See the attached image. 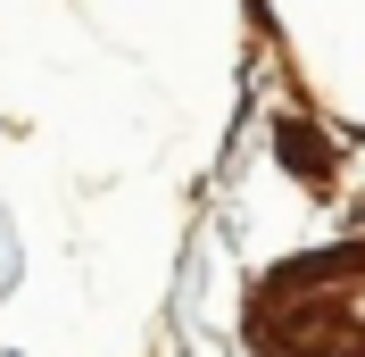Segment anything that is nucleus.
<instances>
[{"instance_id": "1", "label": "nucleus", "mask_w": 365, "mask_h": 357, "mask_svg": "<svg viewBox=\"0 0 365 357\" xmlns=\"http://www.w3.org/2000/svg\"><path fill=\"white\" fill-rule=\"evenodd\" d=\"M257 357H365V249L282 266L250 308Z\"/></svg>"}]
</instances>
